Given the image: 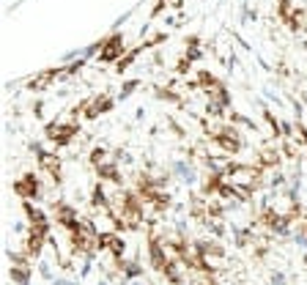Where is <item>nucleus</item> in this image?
Instances as JSON below:
<instances>
[{"label": "nucleus", "instance_id": "obj_2", "mask_svg": "<svg viewBox=\"0 0 307 285\" xmlns=\"http://www.w3.org/2000/svg\"><path fill=\"white\" fill-rule=\"evenodd\" d=\"M121 55H126V52H124V36H121V33H113V36L102 39L99 61H104V63H118Z\"/></svg>", "mask_w": 307, "mask_h": 285}, {"label": "nucleus", "instance_id": "obj_1", "mask_svg": "<svg viewBox=\"0 0 307 285\" xmlns=\"http://www.w3.org/2000/svg\"><path fill=\"white\" fill-rule=\"evenodd\" d=\"M77 132H80L77 121H55V124L47 126V137L52 143H58V145H69Z\"/></svg>", "mask_w": 307, "mask_h": 285}, {"label": "nucleus", "instance_id": "obj_3", "mask_svg": "<svg viewBox=\"0 0 307 285\" xmlns=\"http://www.w3.org/2000/svg\"><path fill=\"white\" fill-rule=\"evenodd\" d=\"M14 192L22 197V200H36V197L44 195V192H42V181H39L36 173H25V176L14 184Z\"/></svg>", "mask_w": 307, "mask_h": 285}]
</instances>
